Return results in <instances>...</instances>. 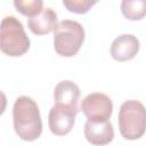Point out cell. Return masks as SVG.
I'll use <instances>...</instances> for the list:
<instances>
[{"instance_id": "cell-9", "label": "cell", "mask_w": 146, "mask_h": 146, "mask_svg": "<svg viewBox=\"0 0 146 146\" xmlns=\"http://www.w3.org/2000/svg\"><path fill=\"white\" fill-rule=\"evenodd\" d=\"M80 97V88L73 81L63 80L58 82L54 89V99L55 104L64 105L71 107L75 111H79L78 102Z\"/></svg>"}, {"instance_id": "cell-4", "label": "cell", "mask_w": 146, "mask_h": 146, "mask_svg": "<svg viewBox=\"0 0 146 146\" xmlns=\"http://www.w3.org/2000/svg\"><path fill=\"white\" fill-rule=\"evenodd\" d=\"M84 41L83 26L72 19H63L57 23L54 30L55 51L63 57L76 55Z\"/></svg>"}, {"instance_id": "cell-2", "label": "cell", "mask_w": 146, "mask_h": 146, "mask_svg": "<svg viewBox=\"0 0 146 146\" xmlns=\"http://www.w3.org/2000/svg\"><path fill=\"white\" fill-rule=\"evenodd\" d=\"M0 49L10 57L23 56L30 49V39L15 16H5L0 25Z\"/></svg>"}, {"instance_id": "cell-1", "label": "cell", "mask_w": 146, "mask_h": 146, "mask_svg": "<svg viewBox=\"0 0 146 146\" xmlns=\"http://www.w3.org/2000/svg\"><path fill=\"white\" fill-rule=\"evenodd\" d=\"M13 123L17 136L26 141L36 140L42 132L39 106L29 96L18 97L13 106Z\"/></svg>"}, {"instance_id": "cell-11", "label": "cell", "mask_w": 146, "mask_h": 146, "mask_svg": "<svg viewBox=\"0 0 146 146\" xmlns=\"http://www.w3.org/2000/svg\"><path fill=\"white\" fill-rule=\"evenodd\" d=\"M121 11L125 18L139 21L146 16V0H123Z\"/></svg>"}, {"instance_id": "cell-5", "label": "cell", "mask_w": 146, "mask_h": 146, "mask_svg": "<svg viewBox=\"0 0 146 146\" xmlns=\"http://www.w3.org/2000/svg\"><path fill=\"white\" fill-rule=\"evenodd\" d=\"M81 110L90 121H107L113 113V103L103 92H91L83 98Z\"/></svg>"}, {"instance_id": "cell-7", "label": "cell", "mask_w": 146, "mask_h": 146, "mask_svg": "<svg viewBox=\"0 0 146 146\" xmlns=\"http://www.w3.org/2000/svg\"><path fill=\"white\" fill-rule=\"evenodd\" d=\"M86 139L95 146H104L110 144L114 138V129L112 123L107 121L87 120L83 128Z\"/></svg>"}, {"instance_id": "cell-8", "label": "cell", "mask_w": 146, "mask_h": 146, "mask_svg": "<svg viewBox=\"0 0 146 146\" xmlns=\"http://www.w3.org/2000/svg\"><path fill=\"white\" fill-rule=\"evenodd\" d=\"M139 50V40L133 34H121L111 44V55L117 62L132 59Z\"/></svg>"}, {"instance_id": "cell-6", "label": "cell", "mask_w": 146, "mask_h": 146, "mask_svg": "<svg viewBox=\"0 0 146 146\" xmlns=\"http://www.w3.org/2000/svg\"><path fill=\"white\" fill-rule=\"evenodd\" d=\"M79 111H75L71 107L55 104L48 115V125L50 131L56 136H65L67 135L74 123H75V115Z\"/></svg>"}, {"instance_id": "cell-3", "label": "cell", "mask_w": 146, "mask_h": 146, "mask_svg": "<svg viewBox=\"0 0 146 146\" xmlns=\"http://www.w3.org/2000/svg\"><path fill=\"white\" fill-rule=\"evenodd\" d=\"M119 129L124 139L135 140L146 131V108L135 99L125 100L119 110Z\"/></svg>"}, {"instance_id": "cell-10", "label": "cell", "mask_w": 146, "mask_h": 146, "mask_svg": "<svg viewBox=\"0 0 146 146\" xmlns=\"http://www.w3.org/2000/svg\"><path fill=\"white\" fill-rule=\"evenodd\" d=\"M57 25V14L54 9L46 7L36 16L27 19V26L30 31L36 35L48 34L55 30Z\"/></svg>"}, {"instance_id": "cell-13", "label": "cell", "mask_w": 146, "mask_h": 146, "mask_svg": "<svg viewBox=\"0 0 146 146\" xmlns=\"http://www.w3.org/2000/svg\"><path fill=\"white\" fill-rule=\"evenodd\" d=\"M96 3V0H63V5L66 7V9L75 14L87 13Z\"/></svg>"}, {"instance_id": "cell-12", "label": "cell", "mask_w": 146, "mask_h": 146, "mask_svg": "<svg viewBox=\"0 0 146 146\" xmlns=\"http://www.w3.org/2000/svg\"><path fill=\"white\" fill-rule=\"evenodd\" d=\"M14 6L17 11L22 15L33 17L36 16L43 9V1L42 0H15Z\"/></svg>"}]
</instances>
